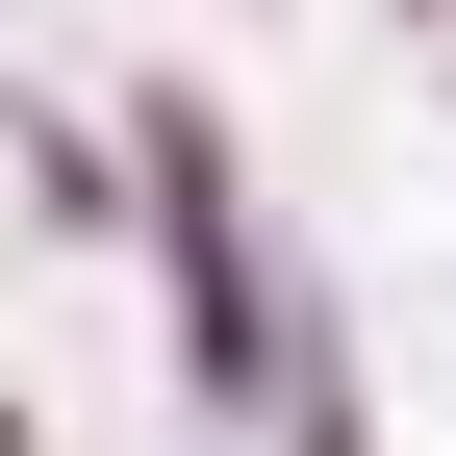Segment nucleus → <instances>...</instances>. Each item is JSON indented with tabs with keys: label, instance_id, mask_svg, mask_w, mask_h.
Masks as SVG:
<instances>
[{
	"label": "nucleus",
	"instance_id": "f257e3e1",
	"mask_svg": "<svg viewBox=\"0 0 456 456\" xmlns=\"http://www.w3.org/2000/svg\"><path fill=\"white\" fill-rule=\"evenodd\" d=\"M0 456H51V431H26V406H0Z\"/></svg>",
	"mask_w": 456,
	"mask_h": 456
}]
</instances>
